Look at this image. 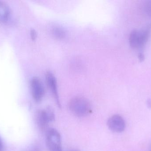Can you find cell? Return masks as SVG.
<instances>
[{
    "instance_id": "cell-12",
    "label": "cell",
    "mask_w": 151,
    "mask_h": 151,
    "mask_svg": "<svg viewBox=\"0 0 151 151\" xmlns=\"http://www.w3.org/2000/svg\"><path fill=\"white\" fill-rule=\"evenodd\" d=\"M25 151H40L39 148L37 146H34L28 148Z\"/></svg>"
},
{
    "instance_id": "cell-1",
    "label": "cell",
    "mask_w": 151,
    "mask_h": 151,
    "mask_svg": "<svg viewBox=\"0 0 151 151\" xmlns=\"http://www.w3.org/2000/svg\"><path fill=\"white\" fill-rule=\"evenodd\" d=\"M69 108L73 115L78 117H85L91 112V106L88 100L81 96L72 98L69 103Z\"/></svg>"
},
{
    "instance_id": "cell-15",
    "label": "cell",
    "mask_w": 151,
    "mask_h": 151,
    "mask_svg": "<svg viewBox=\"0 0 151 151\" xmlns=\"http://www.w3.org/2000/svg\"><path fill=\"white\" fill-rule=\"evenodd\" d=\"M147 105H148V107L149 108H151V100L149 99L147 101Z\"/></svg>"
},
{
    "instance_id": "cell-16",
    "label": "cell",
    "mask_w": 151,
    "mask_h": 151,
    "mask_svg": "<svg viewBox=\"0 0 151 151\" xmlns=\"http://www.w3.org/2000/svg\"><path fill=\"white\" fill-rule=\"evenodd\" d=\"M77 151V150H72V151Z\"/></svg>"
},
{
    "instance_id": "cell-4",
    "label": "cell",
    "mask_w": 151,
    "mask_h": 151,
    "mask_svg": "<svg viewBox=\"0 0 151 151\" xmlns=\"http://www.w3.org/2000/svg\"><path fill=\"white\" fill-rule=\"evenodd\" d=\"M35 120L38 128L42 132H46L49 129L48 126L50 122H53L52 117L47 109L38 110L35 113Z\"/></svg>"
},
{
    "instance_id": "cell-8",
    "label": "cell",
    "mask_w": 151,
    "mask_h": 151,
    "mask_svg": "<svg viewBox=\"0 0 151 151\" xmlns=\"http://www.w3.org/2000/svg\"><path fill=\"white\" fill-rule=\"evenodd\" d=\"M11 11L8 4L0 1V23H5L9 20Z\"/></svg>"
},
{
    "instance_id": "cell-17",
    "label": "cell",
    "mask_w": 151,
    "mask_h": 151,
    "mask_svg": "<svg viewBox=\"0 0 151 151\" xmlns=\"http://www.w3.org/2000/svg\"><path fill=\"white\" fill-rule=\"evenodd\" d=\"M150 151H151V148H150Z\"/></svg>"
},
{
    "instance_id": "cell-3",
    "label": "cell",
    "mask_w": 151,
    "mask_h": 151,
    "mask_svg": "<svg viewBox=\"0 0 151 151\" xmlns=\"http://www.w3.org/2000/svg\"><path fill=\"white\" fill-rule=\"evenodd\" d=\"M46 144L50 151H62L60 133L54 128H49L46 132Z\"/></svg>"
},
{
    "instance_id": "cell-2",
    "label": "cell",
    "mask_w": 151,
    "mask_h": 151,
    "mask_svg": "<svg viewBox=\"0 0 151 151\" xmlns=\"http://www.w3.org/2000/svg\"><path fill=\"white\" fill-rule=\"evenodd\" d=\"M150 34V30H135L132 31L129 36V41L130 46L134 49L142 48L147 43Z\"/></svg>"
},
{
    "instance_id": "cell-14",
    "label": "cell",
    "mask_w": 151,
    "mask_h": 151,
    "mask_svg": "<svg viewBox=\"0 0 151 151\" xmlns=\"http://www.w3.org/2000/svg\"><path fill=\"white\" fill-rule=\"evenodd\" d=\"M138 58H139V59H140V60L143 61L144 59V56L142 53H140L139 55V56H138Z\"/></svg>"
},
{
    "instance_id": "cell-7",
    "label": "cell",
    "mask_w": 151,
    "mask_h": 151,
    "mask_svg": "<svg viewBox=\"0 0 151 151\" xmlns=\"http://www.w3.org/2000/svg\"><path fill=\"white\" fill-rule=\"evenodd\" d=\"M46 82L55 98L58 106L61 108V105L59 100L58 90L57 82L54 74L50 72H47L46 74Z\"/></svg>"
},
{
    "instance_id": "cell-11",
    "label": "cell",
    "mask_w": 151,
    "mask_h": 151,
    "mask_svg": "<svg viewBox=\"0 0 151 151\" xmlns=\"http://www.w3.org/2000/svg\"><path fill=\"white\" fill-rule=\"evenodd\" d=\"M30 35H31V38L33 40H34L36 39L37 37V34L36 31L35 29H32L30 32Z\"/></svg>"
},
{
    "instance_id": "cell-13",
    "label": "cell",
    "mask_w": 151,
    "mask_h": 151,
    "mask_svg": "<svg viewBox=\"0 0 151 151\" xmlns=\"http://www.w3.org/2000/svg\"><path fill=\"white\" fill-rule=\"evenodd\" d=\"M0 151H3V145L2 141L0 137Z\"/></svg>"
},
{
    "instance_id": "cell-6",
    "label": "cell",
    "mask_w": 151,
    "mask_h": 151,
    "mask_svg": "<svg viewBox=\"0 0 151 151\" xmlns=\"http://www.w3.org/2000/svg\"><path fill=\"white\" fill-rule=\"evenodd\" d=\"M31 87L33 98L37 103L40 102L45 94V90L41 81L37 77H34L31 80Z\"/></svg>"
},
{
    "instance_id": "cell-5",
    "label": "cell",
    "mask_w": 151,
    "mask_h": 151,
    "mask_svg": "<svg viewBox=\"0 0 151 151\" xmlns=\"http://www.w3.org/2000/svg\"><path fill=\"white\" fill-rule=\"evenodd\" d=\"M108 128L114 133H122L126 128V122L124 118L119 114H115L108 119L107 121Z\"/></svg>"
},
{
    "instance_id": "cell-9",
    "label": "cell",
    "mask_w": 151,
    "mask_h": 151,
    "mask_svg": "<svg viewBox=\"0 0 151 151\" xmlns=\"http://www.w3.org/2000/svg\"><path fill=\"white\" fill-rule=\"evenodd\" d=\"M54 36L58 39H62L65 36V32L60 27H57L54 28L52 32Z\"/></svg>"
},
{
    "instance_id": "cell-10",
    "label": "cell",
    "mask_w": 151,
    "mask_h": 151,
    "mask_svg": "<svg viewBox=\"0 0 151 151\" xmlns=\"http://www.w3.org/2000/svg\"><path fill=\"white\" fill-rule=\"evenodd\" d=\"M144 9L146 15L151 18V1H148L145 4Z\"/></svg>"
}]
</instances>
